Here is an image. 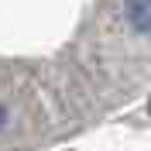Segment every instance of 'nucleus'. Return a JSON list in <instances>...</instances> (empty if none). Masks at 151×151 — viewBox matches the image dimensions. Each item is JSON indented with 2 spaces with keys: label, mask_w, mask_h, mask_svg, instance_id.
Masks as SVG:
<instances>
[{
  "label": "nucleus",
  "mask_w": 151,
  "mask_h": 151,
  "mask_svg": "<svg viewBox=\"0 0 151 151\" xmlns=\"http://www.w3.org/2000/svg\"><path fill=\"white\" fill-rule=\"evenodd\" d=\"M127 21L137 31H151V0H127Z\"/></svg>",
  "instance_id": "1"
},
{
  "label": "nucleus",
  "mask_w": 151,
  "mask_h": 151,
  "mask_svg": "<svg viewBox=\"0 0 151 151\" xmlns=\"http://www.w3.org/2000/svg\"><path fill=\"white\" fill-rule=\"evenodd\" d=\"M4 120H7V113H4V106H0V127H4Z\"/></svg>",
  "instance_id": "2"
}]
</instances>
